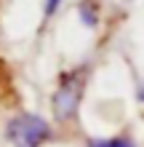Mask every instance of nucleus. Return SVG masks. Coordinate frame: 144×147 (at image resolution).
Returning a JSON list of instances; mask_svg holds the SVG:
<instances>
[{"mask_svg": "<svg viewBox=\"0 0 144 147\" xmlns=\"http://www.w3.org/2000/svg\"><path fill=\"white\" fill-rule=\"evenodd\" d=\"M62 3H64V0H46V3H43V8H46V19H51V16L62 8Z\"/></svg>", "mask_w": 144, "mask_h": 147, "instance_id": "obj_5", "label": "nucleus"}, {"mask_svg": "<svg viewBox=\"0 0 144 147\" xmlns=\"http://www.w3.org/2000/svg\"><path fill=\"white\" fill-rule=\"evenodd\" d=\"M78 13H80V19H83V24H86V27L94 30L96 24H99V8H96L94 0H83V3L78 5Z\"/></svg>", "mask_w": 144, "mask_h": 147, "instance_id": "obj_4", "label": "nucleus"}, {"mask_svg": "<svg viewBox=\"0 0 144 147\" xmlns=\"http://www.w3.org/2000/svg\"><path fill=\"white\" fill-rule=\"evenodd\" d=\"M86 80H88V67H72L59 75V83H56V91L51 96V110L59 120H72L80 110V102H83V91H86Z\"/></svg>", "mask_w": 144, "mask_h": 147, "instance_id": "obj_1", "label": "nucleus"}, {"mask_svg": "<svg viewBox=\"0 0 144 147\" xmlns=\"http://www.w3.org/2000/svg\"><path fill=\"white\" fill-rule=\"evenodd\" d=\"M5 139L13 147H43L54 139V128L43 115L19 112L5 123Z\"/></svg>", "mask_w": 144, "mask_h": 147, "instance_id": "obj_2", "label": "nucleus"}, {"mask_svg": "<svg viewBox=\"0 0 144 147\" xmlns=\"http://www.w3.org/2000/svg\"><path fill=\"white\" fill-rule=\"evenodd\" d=\"M86 147H139L131 134H115V136H91Z\"/></svg>", "mask_w": 144, "mask_h": 147, "instance_id": "obj_3", "label": "nucleus"}]
</instances>
